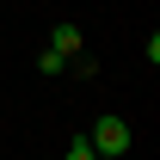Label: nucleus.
I'll list each match as a JSON object with an SVG mask.
<instances>
[{"label":"nucleus","mask_w":160,"mask_h":160,"mask_svg":"<svg viewBox=\"0 0 160 160\" xmlns=\"http://www.w3.org/2000/svg\"><path fill=\"white\" fill-rule=\"evenodd\" d=\"M86 142H92V154H123V148H129V123L123 117H99L86 129Z\"/></svg>","instance_id":"1"},{"label":"nucleus","mask_w":160,"mask_h":160,"mask_svg":"<svg viewBox=\"0 0 160 160\" xmlns=\"http://www.w3.org/2000/svg\"><path fill=\"white\" fill-rule=\"evenodd\" d=\"M49 49H62V56H80V25H56V31H49Z\"/></svg>","instance_id":"2"},{"label":"nucleus","mask_w":160,"mask_h":160,"mask_svg":"<svg viewBox=\"0 0 160 160\" xmlns=\"http://www.w3.org/2000/svg\"><path fill=\"white\" fill-rule=\"evenodd\" d=\"M37 68H43V74H62V68H68V56H62V49H43Z\"/></svg>","instance_id":"3"},{"label":"nucleus","mask_w":160,"mask_h":160,"mask_svg":"<svg viewBox=\"0 0 160 160\" xmlns=\"http://www.w3.org/2000/svg\"><path fill=\"white\" fill-rule=\"evenodd\" d=\"M62 160H99V154H92V142H86V136H74V142H68V154H62Z\"/></svg>","instance_id":"4"},{"label":"nucleus","mask_w":160,"mask_h":160,"mask_svg":"<svg viewBox=\"0 0 160 160\" xmlns=\"http://www.w3.org/2000/svg\"><path fill=\"white\" fill-rule=\"evenodd\" d=\"M99 160H123V154H99Z\"/></svg>","instance_id":"5"}]
</instances>
